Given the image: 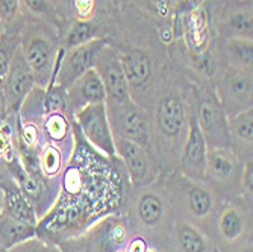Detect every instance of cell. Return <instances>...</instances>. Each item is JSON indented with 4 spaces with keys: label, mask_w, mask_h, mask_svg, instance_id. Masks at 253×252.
Returning <instances> with one entry per match:
<instances>
[{
    "label": "cell",
    "mask_w": 253,
    "mask_h": 252,
    "mask_svg": "<svg viewBox=\"0 0 253 252\" xmlns=\"http://www.w3.org/2000/svg\"><path fill=\"white\" fill-rule=\"evenodd\" d=\"M35 87V76L18 48L11 61L9 70L2 84V88H0L6 105L8 116H17L23 102H25L28 95Z\"/></svg>",
    "instance_id": "4"
},
{
    "label": "cell",
    "mask_w": 253,
    "mask_h": 252,
    "mask_svg": "<svg viewBox=\"0 0 253 252\" xmlns=\"http://www.w3.org/2000/svg\"><path fill=\"white\" fill-rule=\"evenodd\" d=\"M20 50L35 76L37 87L47 88L55 78L56 64L64 52L58 49L53 23L21 17L18 26Z\"/></svg>",
    "instance_id": "1"
},
{
    "label": "cell",
    "mask_w": 253,
    "mask_h": 252,
    "mask_svg": "<svg viewBox=\"0 0 253 252\" xmlns=\"http://www.w3.org/2000/svg\"><path fill=\"white\" fill-rule=\"evenodd\" d=\"M106 44L108 43L105 40L94 38L82 46H78L75 49L64 50L56 64V73L50 85L56 84L67 90L78 78H81L85 72L94 67L99 52Z\"/></svg>",
    "instance_id": "2"
},
{
    "label": "cell",
    "mask_w": 253,
    "mask_h": 252,
    "mask_svg": "<svg viewBox=\"0 0 253 252\" xmlns=\"http://www.w3.org/2000/svg\"><path fill=\"white\" fill-rule=\"evenodd\" d=\"M243 217L235 208H226L220 216V233L226 240H235L243 233Z\"/></svg>",
    "instance_id": "23"
},
{
    "label": "cell",
    "mask_w": 253,
    "mask_h": 252,
    "mask_svg": "<svg viewBox=\"0 0 253 252\" xmlns=\"http://www.w3.org/2000/svg\"><path fill=\"white\" fill-rule=\"evenodd\" d=\"M8 179H11V175L6 169V164L0 159V187H2Z\"/></svg>",
    "instance_id": "32"
},
{
    "label": "cell",
    "mask_w": 253,
    "mask_h": 252,
    "mask_svg": "<svg viewBox=\"0 0 253 252\" xmlns=\"http://www.w3.org/2000/svg\"><path fill=\"white\" fill-rule=\"evenodd\" d=\"M163 214V202L153 193H146L138 202V216L141 222L147 226H153L158 223Z\"/></svg>",
    "instance_id": "21"
},
{
    "label": "cell",
    "mask_w": 253,
    "mask_h": 252,
    "mask_svg": "<svg viewBox=\"0 0 253 252\" xmlns=\"http://www.w3.org/2000/svg\"><path fill=\"white\" fill-rule=\"evenodd\" d=\"M20 14L25 18H37L53 25L59 18L52 0H20Z\"/></svg>",
    "instance_id": "17"
},
{
    "label": "cell",
    "mask_w": 253,
    "mask_h": 252,
    "mask_svg": "<svg viewBox=\"0 0 253 252\" xmlns=\"http://www.w3.org/2000/svg\"><path fill=\"white\" fill-rule=\"evenodd\" d=\"M243 186L247 192L252 193V187H253V163L249 161L244 167V173H243Z\"/></svg>",
    "instance_id": "30"
},
{
    "label": "cell",
    "mask_w": 253,
    "mask_h": 252,
    "mask_svg": "<svg viewBox=\"0 0 253 252\" xmlns=\"http://www.w3.org/2000/svg\"><path fill=\"white\" fill-rule=\"evenodd\" d=\"M177 242L183 252H205L203 236L190 225H182L177 230Z\"/></svg>",
    "instance_id": "24"
},
{
    "label": "cell",
    "mask_w": 253,
    "mask_h": 252,
    "mask_svg": "<svg viewBox=\"0 0 253 252\" xmlns=\"http://www.w3.org/2000/svg\"><path fill=\"white\" fill-rule=\"evenodd\" d=\"M102 102H106V93L94 67L89 68L67 88V108H70L73 114L89 103Z\"/></svg>",
    "instance_id": "8"
},
{
    "label": "cell",
    "mask_w": 253,
    "mask_h": 252,
    "mask_svg": "<svg viewBox=\"0 0 253 252\" xmlns=\"http://www.w3.org/2000/svg\"><path fill=\"white\" fill-rule=\"evenodd\" d=\"M20 48V35L18 31H6L0 38V88L8 75L11 61Z\"/></svg>",
    "instance_id": "18"
},
{
    "label": "cell",
    "mask_w": 253,
    "mask_h": 252,
    "mask_svg": "<svg viewBox=\"0 0 253 252\" xmlns=\"http://www.w3.org/2000/svg\"><path fill=\"white\" fill-rule=\"evenodd\" d=\"M158 125L167 137H174L183 126V106L179 98L167 96L158 106Z\"/></svg>",
    "instance_id": "13"
},
{
    "label": "cell",
    "mask_w": 253,
    "mask_h": 252,
    "mask_svg": "<svg viewBox=\"0 0 253 252\" xmlns=\"http://www.w3.org/2000/svg\"><path fill=\"white\" fill-rule=\"evenodd\" d=\"M52 2L55 5V9H56L58 15H62V12L68 9V6L72 5L73 0H52Z\"/></svg>",
    "instance_id": "31"
},
{
    "label": "cell",
    "mask_w": 253,
    "mask_h": 252,
    "mask_svg": "<svg viewBox=\"0 0 253 252\" xmlns=\"http://www.w3.org/2000/svg\"><path fill=\"white\" fill-rule=\"evenodd\" d=\"M5 198H3V213L9 214L11 217L21 220L25 223H29L37 228L38 216L35 213V208L32 203L28 201V198L21 193L15 181L11 178L2 186Z\"/></svg>",
    "instance_id": "10"
},
{
    "label": "cell",
    "mask_w": 253,
    "mask_h": 252,
    "mask_svg": "<svg viewBox=\"0 0 253 252\" xmlns=\"http://www.w3.org/2000/svg\"><path fill=\"white\" fill-rule=\"evenodd\" d=\"M42 134L47 137L49 143L62 142L68 134V123L62 112H49L47 117H42Z\"/></svg>",
    "instance_id": "22"
},
{
    "label": "cell",
    "mask_w": 253,
    "mask_h": 252,
    "mask_svg": "<svg viewBox=\"0 0 253 252\" xmlns=\"http://www.w3.org/2000/svg\"><path fill=\"white\" fill-rule=\"evenodd\" d=\"M96 26L93 23L85 21V20H78L76 23H73L70 31L67 32L65 41H64V50H70L75 49L78 46H82L91 40L96 38Z\"/></svg>",
    "instance_id": "20"
},
{
    "label": "cell",
    "mask_w": 253,
    "mask_h": 252,
    "mask_svg": "<svg viewBox=\"0 0 253 252\" xmlns=\"http://www.w3.org/2000/svg\"><path fill=\"white\" fill-rule=\"evenodd\" d=\"M0 20L6 31H18L21 23L20 0H0Z\"/></svg>",
    "instance_id": "26"
},
{
    "label": "cell",
    "mask_w": 253,
    "mask_h": 252,
    "mask_svg": "<svg viewBox=\"0 0 253 252\" xmlns=\"http://www.w3.org/2000/svg\"><path fill=\"white\" fill-rule=\"evenodd\" d=\"M232 129L237 137L246 143L252 145L253 139V109L247 108L232 117Z\"/></svg>",
    "instance_id": "27"
},
{
    "label": "cell",
    "mask_w": 253,
    "mask_h": 252,
    "mask_svg": "<svg viewBox=\"0 0 253 252\" xmlns=\"http://www.w3.org/2000/svg\"><path fill=\"white\" fill-rule=\"evenodd\" d=\"M206 151H208V145H206L205 137L199 128L197 117L191 116L188 140L185 143V148H183V153H182V170L185 172L187 176L202 178L205 175Z\"/></svg>",
    "instance_id": "9"
},
{
    "label": "cell",
    "mask_w": 253,
    "mask_h": 252,
    "mask_svg": "<svg viewBox=\"0 0 253 252\" xmlns=\"http://www.w3.org/2000/svg\"><path fill=\"white\" fill-rule=\"evenodd\" d=\"M3 198H5V193H3V189L0 187V214L3 211Z\"/></svg>",
    "instance_id": "35"
},
{
    "label": "cell",
    "mask_w": 253,
    "mask_h": 252,
    "mask_svg": "<svg viewBox=\"0 0 253 252\" xmlns=\"http://www.w3.org/2000/svg\"><path fill=\"white\" fill-rule=\"evenodd\" d=\"M197 123L205 137L206 145L211 143L212 148H221L229 143V126L226 112L218 102L205 99L200 103Z\"/></svg>",
    "instance_id": "7"
},
{
    "label": "cell",
    "mask_w": 253,
    "mask_h": 252,
    "mask_svg": "<svg viewBox=\"0 0 253 252\" xmlns=\"http://www.w3.org/2000/svg\"><path fill=\"white\" fill-rule=\"evenodd\" d=\"M146 245L141 240H135L130 246V252H144Z\"/></svg>",
    "instance_id": "34"
},
{
    "label": "cell",
    "mask_w": 253,
    "mask_h": 252,
    "mask_svg": "<svg viewBox=\"0 0 253 252\" xmlns=\"http://www.w3.org/2000/svg\"><path fill=\"white\" fill-rule=\"evenodd\" d=\"M6 32V29H5V26H3V23H2V20H0V38H2V35Z\"/></svg>",
    "instance_id": "36"
},
{
    "label": "cell",
    "mask_w": 253,
    "mask_h": 252,
    "mask_svg": "<svg viewBox=\"0 0 253 252\" xmlns=\"http://www.w3.org/2000/svg\"><path fill=\"white\" fill-rule=\"evenodd\" d=\"M122 114V131L123 139H129L132 142H146L147 140V125L144 122V117L140 114L132 103L130 99L116 103Z\"/></svg>",
    "instance_id": "15"
},
{
    "label": "cell",
    "mask_w": 253,
    "mask_h": 252,
    "mask_svg": "<svg viewBox=\"0 0 253 252\" xmlns=\"http://www.w3.org/2000/svg\"><path fill=\"white\" fill-rule=\"evenodd\" d=\"M34 236H37L35 226L17 220L2 211V214H0V246L8 251L12 246L25 242Z\"/></svg>",
    "instance_id": "14"
},
{
    "label": "cell",
    "mask_w": 253,
    "mask_h": 252,
    "mask_svg": "<svg viewBox=\"0 0 253 252\" xmlns=\"http://www.w3.org/2000/svg\"><path fill=\"white\" fill-rule=\"evenodd\" d=\"M122 68L129 85H144L152 73V64L149 56L141 50H129L120 56Z\"/></svg>",
    "instance_id": "12"
},
{
    "label": "cell",
    "mask_w": 253,
    "mask_h": 252,
    "mask_svg": "<svg viewBox=\"0 0 253 252\" xmlns=\"http://www.w3.org/2000/svg\"><path fill=\"white\" fill-rule=\"evenodd\" d=\"M235 169V158L226 148H211L206 151L205 175H210L215 181H224L232 175Z\"/></svg>",
    "instance_id": "16"
},
{
    "label": "cell",
    "mask_w": 253,
    "mask_h": 252,
    "mask_svg": "<svg viewBox=\"0 0 253 252\" xmlns=\"http://www.w3.org/2000/svg\"><path fill=\"white\" fill-rule=\"evenodd\" d=\"M114 148L125 161L133 184L143 181L147 175V158L141 145L123 137H114Z\"/></svg>",
    "instance_id": "11"
},
{
    "label": "cell",
    "mask_w": 253,
    "mask_h": 252,
    "mask_svg": "<svg viewBox=\"0 0 253 252\" xmlns=\"http://www.w3.org/2000/svg\"><path fill=\"white\" fill-rule=\"evenodd\" d=\"M0 252H8V251H6L5 248H2V246H0Z\"/></svg>",
    "instance_id": "37"
},
{
    "label": "cell",
    "mask_w": 253,
    "mask_h": 252,
    "mask_svg": "<svg viewBox=\"0 0 253 252\" xmlns=\"http://www.w3.org/2000/svg\"><path fill=\"white\" fill-rule=\"evenodd\" d=\"M76 120L85 139L105 155H114V134L108 119V106L102 103H89L75 112Z\"/></svg>",
    "instance_id": "3"
},
{
    "label": "cell",
    "mask_w": 253,
    "mask_h": 252,
    "mask_svg": "<svg viewBox=\"0 0 253 252\" xmlns=\"http://www.w3.org/2000/svg\"><path fill=\"white\" fill-rule=\"evenodd\" d=\"M220 98L224 112L235 114L252 108V73L238 67H231L226 72L221 87Z\"/></svg>",
    "instance_id": "6"
},
{
    "label": "cell",
    "mask_w": 253,
    "mask_h": 252,
    "mask_svg": "<svg viewBox=\"0 0 253 252\" xmlns=\"http://www.w3.org/2000/svg\"><path fill=\"white\" fill-rule=\"evenodd\" d=\"M94 70L103 82L106 105L122 103L129 99V84L122 68L120 56L108 44L99 52L94 62Z\"/></svg>",
    "instance_id": "5"
},
{
    "label": "cell",
    "mask_w": 253,
    "mask_h": 252,
    "mask_svg": "<svg viewBox=\"0 0 253 252\" xmlns=\"http://www.w3.org/2000/svg\"><path fill=\"white\" fill-rule=\"evenodd\" d=\"M246 252H252V248H250V249H247V251H246Z\"/></svg>",
    "instance_id": "38"
},
{
    "label": "cell",
    "mask_w": 253,
    "mask_h": 252,
    "mask_svg": "<svg viewBox=\"0 0 253 252\" xmlns=\"http://www.w3.org/2000/svg\"><path fill=\"white\" fill-rule=\"evenodd\" d=\"M8 117V112H6V105L3 101V95H2V90H0V126L3 125V122Z\"/></svg>",
    "instance_id": "33"
},
{
    "label": "cell",
    "mask_w": 253,
    "mask_h": 252,
    "mask_svg": "<svg viewBox=\"0 0 253 252\" xmlns=\"http://www.w3.org/2000/svg\"><path fill=\"white\" fill-rule=\"evenodd\" d=\"M149 252H156V251H149Z\"/></svg>",
    "instance_id": "39"
},
{
    "label": "cell",
    "mask_w": 253,
    "mask_h": 252,
    "mask_svg": "<svg viewBox=\"0 0 253 252\" xmlns=\"http://www.w3.org/2000/svg\"><path fill=\"white\" fill-rule=\"evenodd\" d=\"M227 52L231 59L234 61V67L252 72L253 46L250 38H238V37L232 38L227 44Z\"/></svg>",
    "instance_id": "19"
},
{
    "label": "cell",
    "mask_w": 253,
    "mask_h": 252,
    "mask_svg": "<svg viewBox=\"0 0 253 252\" xmlns=\"http://www.w3.org/2000/svg\"><path fill=\"white\" fill-rule=\"evenodd\" d=\"M8 252H61V249L56 245L49 243L47 240L34 236L25 242L12 246L11 249H8Z\"/></svg>",
    "instance_id": "28"
},
{
    "label": "cell",
    "mask_w": 253,
    "mask_h": 252,
    "mask_svg": "<svg viewBox=\"0 0 253 252\" xmlns=\"http://www.w3.org/2000/svg\"><path fill=\"white\" fill-rule=\"evenodd\" d=\"M231 28L238 38L252 40V14L250 12H235L231 17Z\"/></svg>",
    "instance_id": "29"
},
{
    "label": "cell",
    "mask_w": 253,
    "mask_h": 252,
    "mask_svg": "<svg viewBox=\"0 0 253 252\" xmlns=\"http://www.w3.org/2000/svg\"><path fill=\"white\" fill-rule=\"evenodd\" d=\"M190 210L196 217H205L211 211L212 207V198L203 187L194 186L188 193Z\"/></svg>",
    "instance_id": "25"
}]
</instances>
